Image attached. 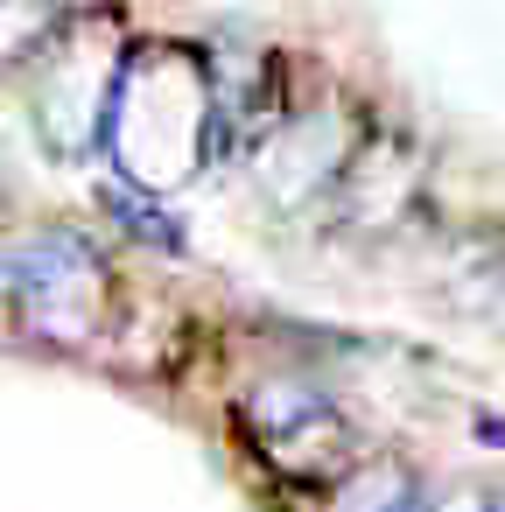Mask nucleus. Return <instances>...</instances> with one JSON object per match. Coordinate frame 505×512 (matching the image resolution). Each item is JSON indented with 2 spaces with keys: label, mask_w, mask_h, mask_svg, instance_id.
I'll return each instance as SVG.
<instances>
[{
  "label": "nucleus",
  "mask_w": 505,
  "mask_h": 512,
  "mask_svg": "<svg viewBox=\"0 0 505 512\" xmlns=\"http://www.w3.org/2000/svg\"><path fill=\"white\" fill-rule=\"evenodd\" d=\"M106 211H113V218H127V232H134V239H155V246H169V253L183 246V232H176V218H169V211H162L155 197H141V190H127V183H113V190H106Z\"/></svg>",
  "instance_id": "nucleus-9"
},
{
  "label": "nucleus",
  "mask_w": 505,
  "mask_h": 512,
  "mask_svg": "<svg viewBox=\"0 0 505 512\" xmlns=\"http://www.w3.org/2000/svg\"><path fill=\"white\" fill-rule=\"evenodd\" d=\"M106 295L113 274L78 225H36L8 246V302L36 344L78 351L106 337Z\"/></svg>",
  "instance_id": "nucleus-3"
},
{
  "label": "nucleus",
  "mask_w": 505,
  "mask_h": 512,
  "mask_svg": "<svg viewBox=\"0 0 505 512\" xmlns=\"http://www.w3.org/2000/svg\"><path fill=\"white\" fill-rule=\"evenodd\" d=\"M127 64L134 57L120 50L113 15L43 22V43L15 64V78H22V106L43 134V148L57 162H92L99 148H113V113H120Z\"/></svg>",
  "instance_id": "nucleus-2"
},
{
  "label": "nucleus",
  "mask_w": 505,
  "mask_h": 512,
  "mask_svg": "<svg viewBox=\"0 0 505 512\" xmlns=\"http://www.w3.org/2000/svg\"><path fill=\"white\" fill-rule=\"evenodd\" d=\"M225 141H232V120H225V92H218L211 57H197L183 43L134 50L127 85H120V113H113V148H106L120 183L141 197L176 190Z\"/></svg>",
  "instance_id": "nucleus-1"
},
{
  "label": "nucleus",
  "mask_w": 505,
  "mask_h": 512,
  "mask_svg": "<svg viewBox=\"0 0 505 512\" xmlns=\"http://www.w3.org/2000/svg\"><path fill=\"white\" fill-rule=\"evenodd\" d=\"M351 141H344V127H337V113H323V106H309V113H288L281 120V134L260 148V183H274V197L281 204H309V197H337V183H344V169H351Z\"/></svg>",
  "instance_id": "nucleus-5"
},
{
  "label": "nucleus",
  "mask_w": 505,
  "mask_h": 512,
  "mask_svg": "<svg viewBox=\"0 0 505 512\" xmlns=\"http://www.w3.org/2000/svg\"><path fill=\"white\" fill-rule=\"evenodd\" d=\"M414 197H421V162H414L400 141H386V134L365 141V148L351 155L344 183H337V211H344L351 225H365V232L393 225Z\"/></svg>",
  "instance_id": "nucleus-6"
},
{
  "label": "nucleus",
  "mask_w": 505,
  "mask_h": 512,
  "mask_svg": "<svg viewBox=\"0 0 505 512\" xmlns=\"http://www.w3.org/2000/svg\"><path fill=\"white\" fill-rule=\"evenodd\" d=\"M239 428L253 442V456L274 470V477H295V484H344L365 456H358V428L351 414L316 386V379H260L239 393Z\"/></svg>",
  "instance_id": "nucleus-4"
},
{
  "label": "nucleus",
  "mask_w": 505,
  "mask_h": 512,
  "mask_svg": "<svg viewBox=\"0 0 505 512\" xmlns=\"http://www.w3.org/2000/svg\"><path fill=\"white\" fill-rule=\"evenodd\" d=\"M449 288H456V302H463L470 316H484V323L505 330V239H470V246H456Z\"/></svg>",
  "instance_id": "nucleus-8"
},
{
  "label": "nucleus",
  "mask_w": 505,
  "mask_h": 512,
  "mask_svg": "<svg viewBox=\"0 0 505 512\" xmlns=\"http://www.w3.org/2000/svg\"><path fill=\"white\" fill-rule=\"evenodd\" d=\"M330 512H435V498H428V484H421L407 463L365 456V463L330 491Z\"/></svg>",
  "instance_id": "nucleus-7"
}]
</instances>
